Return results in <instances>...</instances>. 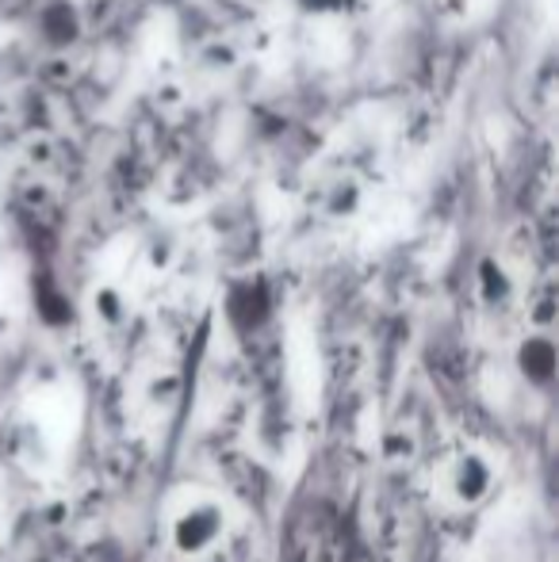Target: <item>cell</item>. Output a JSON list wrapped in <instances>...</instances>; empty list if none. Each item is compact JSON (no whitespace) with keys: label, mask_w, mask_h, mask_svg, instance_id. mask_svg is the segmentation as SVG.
<instances>
[{"label":"cell","mask_w":559,"mask_h":562,"mask_svg":"<svg viewBox=\"0 0 559 562\" xmlns=\"http://www.w3.org/2000/svg\"><path fill=\"white\" fill-rule=\"evenodd\" d=\"M223 528H226V520L215 502L188 505V509H180L177 520H172V548H177L180 555H203V551L219 543Z\"/></svg>","instance_id":"cell-1"},{"label":"cell","mask_w":559,"mask_h":562,"mask_svg":"<svg viewBox=\"0 0 559 562\" xmlns=\"http://www.w3.org/2000/svg\"><path fill=\"white\" fill-rule=\"evenodd\" d=\"M448 482H452L456 502H460V505H479L487 494H491L494 471H491V463H487L483 456L468 451V456L456 459V467H452V474H448Z\"/></svg>","instance_id":"cell-2"},{"label":"cell","mask_w":559,"mask_h":562,"mask_svg":"<svg viewBox=\"0 0 559 562\" xmlns=\"http://www.w3.org/2000/svg\"><path fill=\"white\" fill-rule=\"evenodd\" d=\"M517 368L533 386H552L556 379V345L548 337H529L517 348Z\"/></svg>","instance_id":"cell-3"}]
</instances>
